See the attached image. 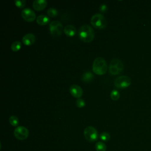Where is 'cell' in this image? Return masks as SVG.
Segmentation results:
<instances>
[{
	"instance_id": "6da1fadb",
	"label": "cell",
	"mask_w": 151,
	"mask_h": 151,
	"mask_svg": "<svg viewBox=\"0 0 151 151\" xmlns=\"http://www.w3.org/2000/svg\"><path fill=\"white\" fill-rule=\"evenodd\" d=\"M78 33L80 38L86 42H91L94 37V31L93 28L87 24L80 27Z\"/></svg>"
},
{
	"instance_id": "7a4b0ae2",
	"label": "cell",
	"mask_w": 151,
	"mask_h": 151,
	"mask_svg": "<svg viewBox=\"0 0 151 151\" xmlns=\"http://www.w3.org/2000/svg\"><path fill=\"white\" fill-rule=\"evenodd\" d=\"M92 69L98 75L104 74L107 70V65L106 60L100 57L96 58L93 63Z\"/></svg>"
},
{
	"instance_id": "3957f363",
	"label": "cell",
	"mask_w": 151,
	"mask_h": 151,
	"mask_svg": "<svg viewBox=\"0 0 151 151\" xmlns=\"http://www.w3.org/2000/svg\"><path fill=\"white\" fill-rule=\"evenodd\" d=\"M90 22L93 27L99 29L104 28L107 24V21L104 15L99 13L95 14L91 17Z\"/></svg>"
},
{
	"instance_id": "277c9868",
	"label": "cell",
	"mask_w": 151,
	"mask_h": 151,
	"mask_svg": "<svg viewBox=\"0 0 151 151\" xmlns=\"http://www.w3.org/2000/svg\"><path fill=\"white\" fill-rule=\"evenodd\" d=\"M124 65L121 60L117 58H113L110 62L109 65V71L111 75H117L120 74L123 70Z\"/></svg>"
},
{
	"instance_id": "5b68a950",
	"label": "cell",
	"mask_w": 151,
	"mask_h": 151,
	"mask_svg": "<svg viewBox=\"0 0 151 151\" xmlns=\"http://www.w3.org/2000/svg\"><path fill=\"white\" fill-rule=\"evenodd\" d=\"M49 28L51 35L53 37H58L61 35L63 27L61 22L59 21L55 20L51 22L49 25Z\"/></svg>"
},
{
	"instance_id": "8992f818",
	"label": "cell",
	"mask_w": 151,
	"mask_h": 151,
	"mask_svg": "<svg viewBox=\"0 0 151 151\" xmlns=\"http://www.w3.org/2000/svg\"><path fill=\"white\" fill-rule=\"evenodd\" d=\"M84 136L89 142H94L97 140L99 134L97 130L93 126L86 127L84 130Z\"/></svg>"
},
{
	"instance_id": "52a82bcc",
	"label": "cell",
	"mask_w": 151,
	"mask_h": 151,
	"mask_svg": "<svg viewBox=\"0 0 151 151\" xmlns=\"http://www.w3.org/2000/svg\"><path fill=\"white\" fill-rule=\"evenodd\" d=\"M115 86L119 88H124L131 84V78L127 76L117 77L114 81Z\"/></svg>"
},
{
	"instance_id": "ba28073f",
	"label": "cell",
	"mask_w": 151,
	"mask_h": 151,
	"mask_svg": "<svg viewBox=\"0 0 151 151\" xmlns=\"http://www.w3.org/2000/svg\"><path fill=\"white\" fill-rule=\"evenodd\" d=\"M14 134L17 139L22 140L26 139L28 137L29 131L25 127L19 126L15 128Z\"/></svg>"
},
{
	"instance_id": "9c48e42d",
	"label": "cell",
	"mask_w": 151,
	"mask_h": 151,
	"mask_svg": "<svg viewBox=\"0 0 151 151\" xmlns=\"http://www.w3.org/2000/svg\"><path fill=\"white\" fill-rule=\"evenodd\" d=\"M21 15L24 20L28 22L34 21L36 18V15L34 11L28 8H24L22 10Z\"/></svg>"
},
{
	"instance_id": "30bf717a",
	"label": "cell",
	"mask_w": 151,
	"mask_h": 151,
	"mask_svg": "<svg viewBox=\"0 0 151 151\" xmlns=\"http://www.w3.org/2000/svg\"><path fill=\"white\" fill-rule=\"evenodd\" d=\"M69 90L71 94L75 97H77L78 99L82 96L83 94L82 88L77 84H73L71 86Z\"/></svg>"
},
{
	"instance_id": "8fae6325",
	"label": "cell",
	"mask_w": 151,
	"mask_h": 151,
	"mask_svg": "<svg viewBox=\"0 0 151 151\" xmlns=\"http://www.w3.org/2000/svg\"><path fill=\"white\" fill-rule=\"evenodd\" d=\"M35 41V36L32 33H27L24 35L22 39V42L27 45H29L34 43Z\"/></svg>"
},
{
	"instance_id": "7c38bea8",
	"label": "cell",
	"mask_w": 151,
	"mask_h": 151,
	"mask_svg": "<svg viewBox=\"0 0 151 151\" xmlns=\"http://www.w3.org/2000/svg\"><path fill=\"white\" fill-rule=\"evenodd\" d=\"M47 5L46 0H35L32 2V6L34 9L41 11L44 9Z\"/></svg>"
},
{
	"instance_id": "4fadbf2b",
	"label": "cell",
	"mask_w": 151,
	"mask_h": 151,
	"mask_svg": "<svg viewBox=\"0 0 151 151\" xmlns=\"http://www.w3.org/2000/svg\"><path fill=\"white\" fill-rule=\"evenodd\" d=\"M64 32L67 35H68L69 37H72V36L74 35V34H76V29L74 26H73L71 24H68V25H67L64 27Z\"/></svg>"
},
{
	"instance_id": "5bb4252c",
	"label": "cell",
	"mask_w": 151,
	"mask_h": 151,
	"mask_svg": "<svg viewBox=\"0 0 151 151\" xmlns=\"http://www.w3.org/2000/svg\"><path fill=\"white\" fill-rule=\"evenodd\" d=\"M50 18L45 15H40L37 18V22L41 25H44L48 24L50 21Z\"/></svg>"
},
{
	"instance_id": "9a60e30c",
	"label": "cell",
	"mask_w": 151,
	"mask_h": 151,
	"mask_svg": "<svg viewBox=\"0 0 151 151\" xmlns=\"http://www.w3.org/2000/svg\"><path fill=\"white\" fill-rule=\"evenodd\" d=\"M93 78H94L93 74L91 72L88 71L84 72L81 77L82 80L84 82H87V83L93 80Z\"/></svg>"
},
{
	"instance_id": "2e32d148",
	"label": "cell",
	"mask_w": 151,
	"mask_h": 151,
	"mask_svg": "<svg viewBox=\"0 0 151 151\" xmlns=\"http://www.w3.org/2000/svg\"><path fill=\"white\" fill-rule=\"evenodd\" d=\"M96 151H106V146L103 142H98L95 145Z\"/></svg>"
},
{
	"instance_id": "e0dca14e",
	"label": "cell",
	"mask_w": 151,
	"mask_h": 151,
	"mask_svg": "<svg viewBox=\"0 0 151 151\" xmlns=\"http://www.w3.org/2000/svg\"><path fill=\"white\" fill-rule=\"evenodd\" d=\"M21 43L19 41H16L13 42L11 46V50L14 52L18 51L21 48Z\"/></svg>"
},
{
	"instance_id": "ac0fdd59",
	"label": "cell",
	"mask_w": 151,
	"mask_h": 151,
	"mask_svg": "<svg viewBox=\"0 0 151 151\" xmlns=\"http://www.w3.org/2000/svg\"><path fill=\"white\" fill-rule=\"evenodd\" d=\"M9 123L13 126H17L19 123L18 118L14 115H12L9 117Z\"/></svg>"
},
{
	"instance_id": "d6986e66",
	"label": "cell",
	"mask_w": 151,
	"mask_h": 151,
	"mask_svg": "<svg viewBox=\"0 0 151 151\" xmlns=\"http://www.w3.org/2000/svg\"><path fill=\"white\" fill-rule=\"evenodd\" d=\"M47 15L49 16V17H55L56 15H57L58 14V11L56 8H50L47 11Z\"/></svg>"
},
{
	"instance_id": "ffe728a7",
	"label": "cell",
	"mask_w": 151,
	"mask_h": 151,
	"mask_svg": "<svg viewBox=\"0 0 151 151\" xmlns=\"http://www.w3.org/2000/svg\"><path fill=\"white\" fill-rule=\"evenodd\" d=\"M110 97L113 100H117L120 97V93L116 90H113L110 93Z\"/></svg>"
},
{
	"instance_id": "44dd1931",
	"label": "cell",
	"mask_w": 151,
	"mask_h": 151,
	"mask_svg": "<svg viewBox=\"0 0 151 151\" xmlns=\"http://www.w3.org/2000/svg\"><path fill=\"white\" fill-rule=\"evenodd\" d=\"M100 138L101 140L104 142H107L110 139V136L109 133L107 132H103L100 135Z\"/></svg>"
},
{
	"instance_id": "7402d4cb",
	"label": "cell",
	"mask_w": 151,
	"mask_h": 151,
	"mask_svg": "<svg viewBox=\"0 0 151 151\" xmlns=\"http://www.w3.org/2000/svg\"><path fill=\"white\" fill-rule=\"evenodd\" d=\"M76 104L77 107H78L80 108H81V107H83L85 106L86 103H85L84 100L83 99L78 98V99H77V100L76 101Z\"/></svg>"
},
{
	"instance_id": "603a6c76",
	"label": "cell",
	"mask_w": 151,
	"mask_h": 151,
	"mask_svg": "<svg viewBox=\"0 0 151 151\" xmlns=\"http://www.w3.org/2000/svg\"><path fill=\"white\" fill-rule=\"evenodd\" d=\"M15 5L19 8H22L25 5L26 1L25 0H16L14 1Z\"/></svg>"
},
{
	"instance_id": "cb8c5ba5",
	"label": "cell",
	"mask_w": 151,
	"mask_h": 151,
	"mask_svg": "<svg viewBox=\"0 0 151 151\" xmlns=\"http://www.w3.org/2000/svg\"><path fill=\"white\" fill-rule=\"evenodd\" d=\"M107 8V5L105 4H102L99 6V10L101 12H105L106 11Z\"/></svg>"
}]
</instances>
